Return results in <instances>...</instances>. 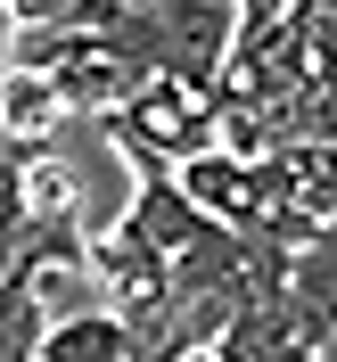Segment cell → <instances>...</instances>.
Here are the masks:
<instances>
[{
	"mask_svg": "<svg viewBox=\"0 0 337 362\" xmlns=\"http://www.w3.org/2000/svg\"><path fill=\"white\" fill-rule=\"evenodd\" d=\"M181 198L198 206V214H214V223H230L239 239L255 230V157H223V148H198V157L173 165Z\"/></svg>",
	"mask_w": 337,
	"mask_h": 362,
	"instance_id": "obj_5",
	"label": "cell"
},
{
	"mask_svg": "<svg viewBox=\"0 0 337 362\" xmlns=\"http://www.w3.org/2000/svg\"><path fill=\"white\" fill-rule=\"evenodd\" d=\"M124 223H132V230H140V239H148L157 255H181V247H189V239H198L206 223H214V214H198V206L181 198L173 165H165V173H140L132 206H124Z\"/></svg>",
	"mask_w": 337,
	"mask_h": 362,
	"instance_id": "obj_9",
	"label": "cell"
},
{
	"mask_svg": "<svg viewBox=\"0 0 337 362\" xmlns=\"http://www.w3.org/2000/svg\"><path fill=\"white\" fill-rule=\"evenodd\" d=\"M33 362H132V338L107 305H74V313H49L42 338H33Z\"/></svg>",
	"mask_w": 337,
	"mask_h": 362,
	"instance_id": "obj_8",
	"label": "cell"
},
{
	"mask_svg": "<svg viewBox=\"0 0 337 362\" xmlns=\"http://www.w3.org/2000/svg\"><path fill=\"white\" fill-rule=\"evenodd\" d=\"M230 33H239V8H230V0H157V8H124L115 49H124L140 74L214 90V66H223Z\"/></svg>",
	"mask_w": 337,
	"mask_h": 362,
	"instance_id": "obj_1",
	"label": "cell"
},
{
	"mask_svg": "<svg viewBox=\"0 0 337 362\" xmlns=\"http://www.w3.org/2000/svg\"><path fill=\"white\" fill-rule=\"evenodd\" d=\"M99 132H107V140H148L165 165H181V157H198V148H206V90L165 83V74H140L132 99L99 115Z\"/></svg>",
	"mask_w": 337,
	"mask_h": 362,
	"instance_id": "obj_3",
	"label": "cell"
},
{
	"mask_svg": "<svg viewBox=\"0 0 337 362\" xmlns=\"http://www.w3.org/2000/svg\"><path fill=\"white\" fill-rule=\"evenodd\" d=\"M239 8V25H264V17H288V0H230Z\"/></svg>",
	"mask_w": 337,
	"mask_h": 362,
	"instance_id": "obj_12",
	"label": "cell"
},
{
	"mask_svg": "<svg viewBox=\"0 0 337 362\" xmlns=\"http://www.w3.org/2000/svg\"><path fill=\"white\" fill-rule=\"evenodd\" d=\"M42 296L25 280H0V362H33V338H42Z\"/></svg>",
	"mask_w": 337,
	"mask_h": 362,
	"instance_id": "obj_11",
	"label": "cell"
},
{
	"mask_svg": "<svg viewBox=\"0 0 337 362\" xmlns=\"http://www.w3.org/2000/svg\"><path fill=\"white\" fill-rule=\"evenodd\" d=\"M17 206L25 214H74L83 206V173L58 148H17Z\"/></svg>",
	"mask_w": 337,
	"mask_h": 362,
	"instance_id": "obj_10",
	"label": "cell"
},
{
	"mask_svg": "<svg viewBox=\"0 0 337 362\" xmlns=\"http://www.w3.org/2000/svg\"><path fill=\"white\" fill-rule=\"evenodd\" d=\"M280 305H288L296 338L313 346V354L337 338V223H321L313 239L288 247V264H280Z\"/></svg>",
	"mask_w": 337,
	"mask_h": 362,
	"instance_id": "obj_4",
	"label": "cell"
},
{
	"mask_svg": "<svg viewBox=\"0 0 337 362\" xmlns=\"http://www.w3.org/2000/svg\"><path fill=\"white\" fill-rule=\"evenodd\" d=\"M83 280L99 288V305H107L124 329H148V321L165 313V255L148 247L124 214H115L99 239H83Z\"/></svg>",
	"mask_w": 337,
	"mask_h": 362,
	"instance_id": "obj_2",
	"label": "cell"
},
{
	"mask_svg": "<svg viewBox=\"0 0 337 362\" xmlns=\"http://www.w3.org/2000/svg\"><path fill=\"white\" fill-rule=\"evenodd\" d=\"M49 83L66 90V115H107V107H124L140 90V66L115 42H74L66 58L49 66Z\"/></svg>",
	"mask_w": 337,
	"mask_h": 362,
	"instance_id": "obj_6",
	"label": "cell"
},
{
	"mask_svg": "<svg viewBox=\"0 0 337 362\" xmlns=\"http://www.w3.org/2000/svg\"><path fill=\"white\" fill-rule=\"evenodd\" d=\"M66 132V90L33 66H0V140L8 148H49Z\"/></svg>",
	"mask_w": 337,
	"mask_h": 362,
	"instance_id": "obj_7",
	"label": "cell"
}]
</instances>
